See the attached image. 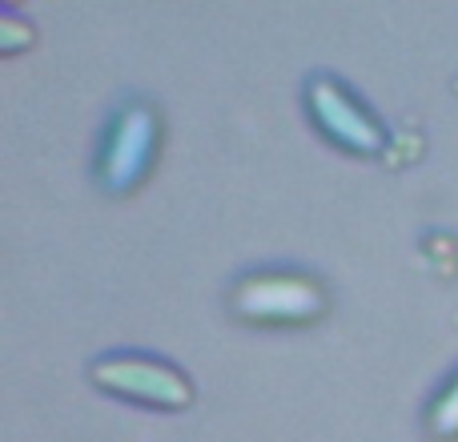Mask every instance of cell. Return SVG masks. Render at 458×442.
I'll use <instances>...</instances> for the list:
<instances>
[{"mask_svg": "<svg viewBox=\"0 0 458 442\" xmlns=\"http://www.w3.org/2000/svg\"><path fill=\"white\" fill-rule=\"evenodd\" d=\"M157 149V117L145 101H133L117 113V121L105 133L101 149V182L113 193H129L153 166Z\"/></svg>", "mask_w": 458, "mask_h": 442, "instance_id": "cell-3", "label": "cell"}, {"mask_svg": "<svg viewBox=\"0 0 458 442\" xmlns=\"http://www.w3.org/2000/svg\"><path fill=\"white\" fill-rule=\"evenodd\" d=\"M233 310L250 322H310L326 310V293L301 274H250L237 282Z\"/></svg>", "mask_w": 458, "mask_h": 442, "instance_id": "cell-1", "label": "cell"}, {"mask_svg": "<svg viewBox=\"0 0 458 442\" xmlns=\"http://www.w3.org/2000/svg\"><path fill=\"white\" fill-rule=\"evenodd\" d=\"M29 40H32V29H29V24L13 21V16H0V48H4V53H13V48L29 45Z\"/></svg>", "mask_w": 458, "mask_h": 442, "instance_id": "cell-6", "label": "cell"}, {"mask_svg": "<svg viewBox=\"0 0 458 442\" xmlns=\"http://www.w3.org/2000/svg\"><path fill=\"white\" fill-rule=\"evenodd\" d=\"M93 378L101 390L121 398H133L145 406H161V411H182L193 403V387L185 382L182 370L153 358H137V354H113L101 358L93 366Z\"/></svg>", "mask_w": 458, "mask_h": 442, "instance_id": "cell-2", "label": "cell"}, {"mask_svg": "<svg viewBox=\"0 0 458 442\" xmlns=\"http://www.w3.org/2000/svg\"><path fill=\"white\" fill-rule=\"evenodd\" d=\"M306 105H310V117L318 121V129H322L330 141H338L342 149L366 153V157H370V153H378L382 145H386V129H382L334 77L310 81Z\"/></svg>", "mask_w": 458, "mask_h": 442, "instance_id": "cell-4", "label": "cell"}, {"mask_svg": "<svg viewBox=\"0 0 458 442\" xmlns=\"http://www.w3.org/2000/svg\"><path fill=\"white\" fill-rule=\"evenodd\" d=\"M427 422H430V435H438V438H458V374L443 387V395L430 403Z\"/></svg>", "mask_w": 458, "mask_h": 442, "instance_id": "cell-5", "label": "cell"}]
</instances>
